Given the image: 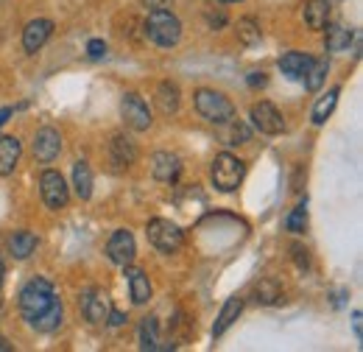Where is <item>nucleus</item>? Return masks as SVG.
<instances>
[{"label": "nucleus", "mask_w": 363, "mask_h": 352, "mask_svg": "<svg viewBox=\"0 0 363 352\" xmlns=\"http://www.w3.org/2000/svg\"><path fill=\"white\" fill-rule=\"evenodd\" d=\"M145 37L160 48H174L182 40V23L168 9H154L145 20Z\"/></svg>", "instance_id": "nucleus-1"}, {"label": "nucleus", "mask_w": 363, "mask_h": 352, "mask_svg": "<svg viewBox=\"0 0 363 352\" xmlns=\"http://www.w3.org/2000/svg\"><path fill=\"white\" fill-rule=\"evenodd\" d=\"M53 302H56L53 299V285H50V280H45V277H34L20 291V313L26 316V321H31L34 316H40Z\"/></svg>", "instance_id": "nucleus-2"}, {"label": "nucleus", "mask_w": 363, "mask_h": 352, "mask_svg": "<svg viewBox=\"0 0 363 352\" xmlns=\"http://www.w3.org/2000/svg\"><path fill=\"white\" fill-rule=\"evenodd\" d=\"M196 112H199L204 121L216 123V126H224L229 118H235L232 101H229L227 95L216 92V89H199V92H196Z\"/></svg>", "instance_id": "nucleus-3"}, {"label": "nucleus", "mask_w": 363, "mask_h": 352, "mask_svg": "<svg viewBox=\"0 0 363 352\" xmlns=\"http://www.w3.org/2000/svg\"><path fill=\"white\" fill-rule=\"evenodd\" d=\"M243 174H246V165L235 157V154H218L213 160V185L221 190V193H232L240 182H243Z\"/></svg>", "instance_id": "nucleus-4"}, {"label": "nucleus", "mask_w": 363, "mask_h": 352, "mask_svg": "<svg viewBox=\"0 0 363 352\" xmlns=\"http://www.w3.org/2000/svg\"><path fill=\"white\" fill-rule=\"evenodd\" d=\"M145 235H148L151 246H154V249H160V252H165V255L179 252L182 241H184V235H182L179 226H177V224H171V221H165V219L148 221Z\"/></svg>", "instance_id": "nucleus-5"}, {"label": "nucleus", "mask_w": 363, "mask_h": 352, "mask_svg": "<svg viewBox=\"0 0 363 352\" xmlns=\"http://www.w3.org/2000/svg\"><path fill=\"white\" fill-rule=\"evenodd\" d=\"M121 115L126 121L129 129L135 132H145L151 126V112H148V104L137 95V92H126L123 101H121Z\"/></svg>", "instance_id": "nucleus-6"}, {"label": "nucleus", "mask_w": 363, "mask_h": 352, "mask_svg": "<svg viewBox=\"0 0 363 352\" xmlns=\"http://www.w3.org/2000/svg\"><path fill=\"white\" fill-rule=\"evenodd\" d=\"M40 187H43V199H45V204L50 210L67 207L70 190H67V185H65V179H62L59 171H45V174L40 176Z\"/></svg>", "instance_id": "nucleus-7"}, {"label": "nucleus", "mask_w": 363, "mask_h": 352, "mask_svg": "<svg viewBox=\"0 0 363 352\" xmlns=\"http://www.w3.org/2000/svg\"><path fill=\"white\" fill-rule=\"evenodd\" d=\"M106 255H109V260L115 265H129L137 255L135 235H132L129 229H118V232L109 238V243H106Z\"/></svg>", "instance_id": "nucleus-8"}, {"label": "nucleus", "mask_w": 363, "mask_h": 352, "mask_svg": "<svg viewBox=\"0 0 363 352\" xmlns=\"http://www.w3.org/2000/svg\"><path fill=\"white\" fill-rule=\"evenodd\" d=\"M252 123L255 129H260L263 134H282L285 132V121L279 115V109L269 104V101H260L252 106Z\"/></svg>", "instance_id": "nucleus-9"}, {"label": "nucleus", "mask_w": 363, "mask_h": 352, "mask_svg": "<svg viewBox=\"0 0 363 352\" xmlns=\"http://www.w3.org/2000/svg\"><path fill=\"white\" fill-rule=\"evenodd\" d=\"M59 151H62V134L56 129L45 126L34 134V157L40 163H53L59 157Z\"/></svg>", "instance_id": "nucleus-10"}, {"label": "nucleus", "mask_w": 363, "mask_h": 352, "mask_svg": "<svg viewBox=\"0 0 363 352\" xmlns=\"http://www.w3.org/2000/svg\"><path fill=\"white\" fill-rule=\"evenodd\" d=\"M151 174L157 176L160 182H177L182 174V160L171 151H160L151 160Z\"/></svg>", "instance_id": "nucleus-11"}, {"label": "nucleus", "mask_w": 363, "mask_h": 352, "mask_svg": "<svg viewBox=\"0 0 363 352\" xmlns=\"http://www.w3.org/2000/svg\"><path fill=\"white\" fill-rule=\"evenodd\" d=\"M50 34H53V23L50 20H31L26 26V31H23V48L28 53H37L50 40Z\"/></svg>", "instance_id": "nucleus-12"}, {"label": "nucleus", "mask_w": 363, "mask_h": 352, "mask_svg": "<svg viewBox=\"0 0 363 352\" xmlns=\"http://www.w3.org/2000/svg\"><path fill=\"white\" fill-rule=\"evenodd\" d=\"M82 313L87 316V321L92 324H101L106 321V313H109V299L104 291H90L84 299H82Z\"/></svg>", "instance_id": "nucleus-13"}, {"label": "nucleus", "mask_w": 363, "mask_h": 352, "mask_svg": "<svg viewBox=\"0 0 363 352\" xmlns=\"http://www.w3.org/2000/svg\"><path fill=\"white\" fill-rule=\"evenodd\" d=\"M311 62H313V56H311V53L291 50V53H285V56L279 59V70H282L288 79H302V76L308 73Z\"/></svg>", "instance_id": "nucleus-14"}, {"label": "nucleus", "mask_w": 363, "mask_h": 352, "mask_svg": "<svg viewBox=\"0 0 363 352\" xmlns=\"http://www.w3.org/2000/svg\"><path fill=\"white\" fill-rule=\"evenodd\" d=\"M302 14L313 31H324V26L330 23V0H305Z\"/></svg>", "instance_id": "nucleus-15"}, {"label": "nucleus", "mask_w": 363, "mask_h": 352, "mask_svg": "<svg viewBox=\"0 0 363 352\" xmlns=\"http://www.w3.org/2000/svg\"><path fill=\"white\" fill-rule=\"evenodd\" d=\"M112 163L118 168H129V165L137 163V145L129 137H123V134L112 137Z\"/></svg>", "instance_id": "nucleus-16"}, {"label": "nucleus", "mask_w": 363, "mask_h": 352, "mask_svg": "<svg viewBox=\"0 0 363 352\" xmlns=\"http://www.w3.org/2000/svg\"><path fill=\"white\" fill-rule=\"evenodd\" d=\"M126 268V265H123ZM126 277H129V294H132V302L135 305H145L151 299V282L145 277V271L140 268H126Z\"/></svg>", "instance_id": "nucleus-17"}, {"label": "nucleus", "mask_w": 363, "mask_h": 352, "mask_svg": "<svg viewBox=\"0 0 363 352\" xmlns=\"http://www.w3.org/2000/svg\"><path fill=\"white\" fill-rule=\"evenodd\" d=\"M20 163V140L17 137H0V176H9Z\"/></svg>", "instance_id": "nucleus-18"}, {"label": "nucleus", "mask_w": 363, "mask_h": 352, "mask_svg": "<svg viewBox=\"0 0 363 352\" xmlns=\"http://www.w3.org/2000/svg\"><path fill=\"white\" fill-rule=\"evenodd\" d=\"M324 28H327V34H324V48L333 50V53H335V50H347L350 43H352V37H355V34H352L347 26H341V23H333V26L327 23Z\"/></svg>", "instance_id": "nucleus-19"}, {"label": "nucleus", "mask_w": 363, "mask_h": 352, "mask_svg": "<svg viewBox=\"0 0 363 352\" xmlns=\"http://www.w3.org/2000/svg\"><path fill=\"white\" fill-rule=\"evenodd\" d=\"M240 310H243V299H240V297H232V299H227V305L221 308L218 319H216V327H213V336H216V339L227 333L229 327H232V321H238Z\"/></svg>", "instance_id": "nucleus-20"}, {"label": "nucleus", "mask_w": 363, "mask_h": 352, "mask_svg": "<svg viewBox=\"0 0 363 352\" xmlns=\"http://www.w3.org/2000/svg\"><path fill=\"white\" fill-rule=\"evenodd\" d=\"M34 249H37V235H34V232H28V229L14 232V235L9 238V252H11L17 260L31 258V252H34Z\"/></svg>", "instance_id": "nucleus-21"}, {"label": "nucleus", "mask_w": 363, "mask_h": 352, "mask_svg": "<svg viewBox=\"0 0 363 352\" xmlns=\"http://www.w3.org/2000/svg\"><path fill=\"white\" fill-rule=\"evenodd\" d=\"M157 106L162 115H174L179 109V87L174 82H162L157 87Z\"/></svg>", "instance_id": "nucleus-22"}, {"label": "nucleus", "mask_w": 363, "mask_h": 352, "mask_svg": "<svg viewBox=\"0 0 363 352\" xmlns=\"http://www.w3.org/2000/svg\"><path fill=\"white\" fill-rule=\"evenodd\" d=\"M28 324H31L34 330H40V333H53V330L62 324V305H59V302H53V305L43 310L40 316H34Z\"/></svg>", "instance_id": "nucleus-23"}, {"label": "nucleus", "mask_w": 363, "mask_h": 352, "mask_svg": "<svg viewBox=\"0 0 363 352\" xmlns=\"http://www.w3.org/2000/svg\"><path fill=\"white\" fill-rule=\"evenodd\" d=\"M73 187H76L79 199H84V202L92 196V171L84 160H79V163L73 165Z\"/></svg>", "instance_id": "nucleus-24"}, {"label": "nucleus", "mask_w": 363, "mask_h": 352, "mask_svg": "<svg viewBox=\"0 0 363 352\" xmlns=\"http://www.w3.org/2000/svg\"><path fill=\"white\" fill-rule=\"evenodd\" d=\"M327 70H330L327 59H313L311 67H308V73L302 76L305 79V87L311 89V92H318L321 84H324V79H327Z\"/></svg>", "instance_id": "nucleus-25"}, {"label": "nucleus", "mask_w": 363, "mask_h": 352, "mask_svg": "<svg viewBox=\"0 0 363 352\" xmlns=\"http://www.w3.org/2000/svg\"><path fill=\"white\" fill-rule=\"evenodd\" d=\"M335 104H338V87H333L327 95H321V98H318L316 106H313V123H316V126H321V123L333 115Z\"/></svg>", "instance_id": "nucleus-26"}, {"label": "nucleus", "mask_w": 363, "mask_h": 352, "mask_svg": "<svg viewBox=\"0 0 363 352\" xmlns=\"http://www.w3.org/2000/svg\"><path fill=\"white\" fill-rule=\"evenodd\" d=\"M140 347H143V350H157V347H160V327H157V319H143V324H140Z\"/></svg>", "instance_id": "nucleus-27"}, {"label": "nucleus", "mask_w": 363, "mask_h": 352, "mask_svg": "<svg viewBox=\"0 0 363 352\" xmlns=\"http://www.w3.org/2000/svg\"><path fill=\"white\" fill-rule=\"evenodd\" d=\"M238 40L243 45H257L260 43V26H257L252 17L238 20Z\"/></svg>", "instance_id": "nucleus-28"}, {"label": "nucleus", "mask_w": 363, "mask_h": 352, "mask_svg": "<svg viewBox=\"0 0 363 352\" xmlns=\"http://www.w3.org/2000/svg\"><path fill=\"white\" fill-rule=\"evenodd\" d=\"M279 299V285L274 282V280H263L260 285H257V302H263V305H274Z\"/></svg>", "instance_id": "nucleus-29"}, {"label": "nucleus", "mask_w": 363, "mask_h": 352, "mask_svg": "<svg viewBox=\"0 0 363 352\" xmlns=\"http://www.w3.org/2000/svg\"><path fill=\"white\" fill-rule=\"evenodd\" d=\"M285 226H288L291 232H305V226H308V210H305V204H299V207L288 216Z\"/></svg>", "instance_id": "nucleus-30"}, {"label": "nucleus", "mask_w": 363, "mask_h": 352, "mask_svg": "<svg viewBox=\"0 0 363 352\" xmlns=\"http://www.w3.org/2000/svg\"><path fill=\"white\" fill-rule=\"evenodd\" d=\"M229 126H232V129H229V134H227L229 145H235L238 140H240V143H246V140H249V129H246L243 123H238V121L232 118V121H229Z\"/></svg>", "instance_id": "nucleus-31"}, {"label": "nucleus", "mask_w": 363, "mask_h": 352, "mask_svg": "<svg viewBox=\"0 0 363 352\" xmlns=\"http://www.w3.org/2000/svg\"><path fill=\"white\" fill-rule=\"evenodd\" d=\"M87 53H90L92 59H101V56L106 53V43H104V40H90V45H87Z\"/></svg>", "instance_id": "nucleus-32"}, {"label": "nucleus", "mask_w": 363, "mask_h": 352, "mask_svg": "<svg viewBox=\"0 0 363 352\" xmlns=\"http://www.w3.org/2000/svg\"><path fill=\"white\" fill-rule=\"evenodd\" d=\"M246 82H249V87H266L269 79H266V73H249Z\"/></svg>", "instance_id": "nucleus-33"}, {"label": "nucleus", "mask_w": 363, "mask_h": 352, "mask_svg": "<svg viewBox=\"0 0 363 352\" xmlns=\"http://www.w3.org/2000/svg\"><path fill=\"white\" fill-rule=\"evenodd\" d=\"M106 319H109V324H112V327H121V324L126 321V316H123L121 310H109V313H106Z\"/></svg>", "instance_id": "nucleus-34"}, {"label": "nucleus", "mask_w": 363, "mask_h": 352, "mask_svg": "<svg viewBox=\"0 0 363 352\" xmlns=\"http://www.w3.org/2000/svg\"><path fill=\"white\" fill-rule=\"evenodd\" d=\"M143 3H145V6H148V9L154 11V9H168V6L174 3V0H143Z\"/></svg>", "instance_id": "nucleus-35"}, {"label": "nucleus", "mask_w": 363, "mask_h": 352, "mask_svg": "<svg viewBox=\"0 0 363 352\" xmlns=\"http://www.w3.org/2000/svg\"><path fill=\"white\" fill-rule=\"evenodd\" d=\"M352 321H355V336L361 339V310H355V313H352Z\"/></svg>", "instance_id": "nucleus-36"}, {"label": "nucleus", "mask_w": 363, "mask_h": 352, "mask_svg": "<svg viewBox=\"0 0 363 352\" xmlns=\"http://www.w3.org/2000/svg\"><path fill=\"white\" fill-rule=\"evenodd\" d=\"M9 115H11V109H9V106H6V109H0V126L6 123V118H9Z\"/></svg>", "instance_id": "nucleus-37"}, {"label": "nucleus", "mask_w": 363, "mask_h": 352, "mask_svg": "<svg viewBox=\"0 0 363 352\" xmlns=\"http://www.w3.org/2000/svg\"><path fill=\"white\" fill-rule=\"evenodd\" d=\"M3 274H6V271H3V263H0V285H3Z\"/></svg>", "instance_id": "nucleus-38"}, {"label": "nucleus", "mask_w": 363, "mask_h": 352, "mask_svg": "<svg viewBox=\"0 0 363 352\" xmlns=\"http://www.w3.org/2000/svg\"><path fill=\"white\" fill-rule=\"evenodd\" d=\"M221 3H238V0H221Z\"/></svg>", "instance_id": "nucleus-39"}]
</instances>
